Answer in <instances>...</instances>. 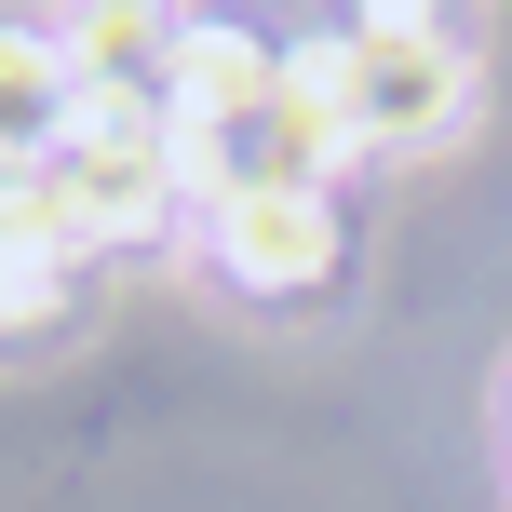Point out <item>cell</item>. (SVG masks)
<instances>
[{
    "label": "cell",
    "instance_id": "cell-4",
    "mask_svg": "<svg viewBox=\"0 0 512 512\" xmlns=\"http://www.w3.org/2000/svg\"><path fill=\"white\" fill-rule=\"evenodd\" d=\"M270 95H283V41H256V27H230V14H189L176 27V68H162V122H176V135H230Z\"/></svg>",
    "mask_w": 512,
    "mask_h": 512
},
{
    "label": "cell",
    "instance_id": "cell-5",
    "mask_svg": "<svg viewBox=\"0 0 512 512\" xmlns=\"http://www.w3.org/2000/svg\"><path fill=\"white\" fill-rule=\"evenodd\" d=\"M68 81L81 108H162V68H176V14L162 0H68Z\"/></svg>",
    "mask_w": 512,
    "mask_h": 512
},
{
    "label": "cell",
    "instance_id": "cell-3",
    "mask_svg": "<svg viewBox=\"0 0 512 512\" xmlns=\"http://www.w3.org/2000/svg\"><path fill=\"white\" fill-rule=\"evenodd\" d=\"M472 122V41H364L351 27V135L364 149H445Z\"/></svg>",
    "mask_w": 512,
    "mask_h": 512
},
{
    "label": "cell",
    "instance_id": "cell-7",
    "mask_svg": "<svg viewBox=\"0 0 512 512\" xmlns=\"http://www.w3.org/2000/svg\"><path fill=\"white\" fill-rule=\"evenodd\" d=\"M364 41H445V0H364Z\"/></svg>",
    "mask_w": 512,
    "mask_h": 512
},
{
    "label": "cell",
    "instance_id": "cell-8",
    "mask_svg": "<svg viewBox=\"0 0 512 512\" xmlns=\"http://www.w3.org/2000/svg\"><path fill=\"white\" fill-rule=\"evenodd\" d=\"M499 459H512V391H499Z\"/></svg>",
    "mask_w": 512,
    "mask_h": 512
},
{
    "label": "cell",
    "instance_id": "cell-1",
    "mask_svg": "<svg viewBox=\"0 0 512 512\" xmlns=\"http://www.w3.org/2000/svg\"><path fill=\"white\" fill-rule=\"evenodd\" d=\"M41 203L68 216L81 256L162 243V230H176V203H189V176H176V122H162V108H81V135L41 162Z\"/></svg>",
    "mask_w": 512,
    "mask_h": 512
},
{
    "label": "cell",
    "instance_id": "cell-2",
    "mask_svg": "<svg viewBox=\"0 0 512 512\" xmlns=\"http://www.w3.org/2000/svg\"><path fill=\"white\" fill-rule=\"evenodd\" d=\"M203 256L283 310L351 270V216H337V189H230V203H203Z\"/></svg>",
    "mask_w": 512,
    "mask_h": 512
},
{
    "label": "cell",
    "instance_id": "cell-6",
    "mask_svg": "<svg viewBox=\"0 0 512 512\" xmlns=\"http://www.w3.org/2000/svg\"><path fill=\"white\" fill-rule=\"evenodd\" d=\"M68 135H81L68 41H54V27H0V176H41Z\"/></svg>",
    "mask_w": 512,
    "mask_h": 512
}]
</instances>
